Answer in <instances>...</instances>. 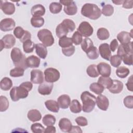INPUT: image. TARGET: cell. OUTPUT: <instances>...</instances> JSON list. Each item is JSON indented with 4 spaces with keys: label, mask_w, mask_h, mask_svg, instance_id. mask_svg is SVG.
<instances>
[{
    "label": "cell",
    "mask_w": 133,
    "mask_h": 133,
    "mask_svg": "<svg viewBox=\"0 0 133 133\" xmlns=\"http://www.w3.org/2000/svg\"><path fill=\"white\" fill-rule=\"evenodd\" d=\"M62 23L64 24L66 27L69 30V32H73L75 29V24L74 21L70 19H64Z\"/></svg>",
    "instance_id": "obj_47"
},
{
    "label": "cell",
    "mask_w": 133,
    "mask_h": 133,
    "mask_svg": "<svg viewBox=\"0 0 133 133\" xmlns=\"http://www.w3.org/2000/svg\"><path fill=\"white\" fill-rule=\"evenodd\" d=\"M70 132H82V130L81 129V128L78 126H72V129L70 131Z\"/></svg>",
    "instance_id": "obj_60"
},
{
    "label": "cell",
    "mask_w": 133,
    "mask_h": 133,
    "mask_svg": "<svg viewBox=\"0 0 133 133\" xmlns=\"http://www.w3.org/2000/svg\"><path fill=\"white\" fill-rule=\"evenodd\" d=\"M27 116L28 119L32 122L39 121L42 118L41 112L36 109H32L30 110L28 113Z\"/></svg>",
    "instance_id": "obj_24"
},
{
    "label": "cell",
    "mask_w": 133,
    "mask_h": 133,
    "mask_svg": "<svg viewBox=\"0 0 133 133\" xmlns=\"http://www.w3.org/2000/svg\"><path fill=\"white\" fill-rule=\"evenodd\" d=\"M75 47L72 45L69 47L62 48V52L64 55L67 57H70L72 56L75 52Z\"/></svg>",
    "instance_id": "obj_49"
},
{
    "label": "cell",
    "mask_w": 133,
    "mask_h": 133,
    "mask_svg": "<svg viewBox=\"0 0 133 133\" xmlns=\"http://www.w3.org/2000/svg\"><path fill=\"white\" fill-rule=\"evenodd\" d=\"M34 43L31 40L28 39L23 43V51L25 53H31L34 50L35 47Z\"/></svg>",
    "instance_id": "obj_38"
},
{
    "label": "cell",
    "mask_w": 133,
    "mask_h": 133,
    "mask_svg": "<svg viewBox=\"0 0 133 133\" xmlns=\"http://www.w3.org/2000/svg\"><path fill=\"white\" fill-rule=\"evenodd\" d=\"M73 1L72 0H61L59 1V3L62 5H63L64 6H67L69 4H70Z\"/></svg>",
    "instance_id": "obj_61"
},
{
    "label": "cell",
    "mask_w": 133,
    "mask_h": 133,
    "mask_svg": "<svg viewBox=\"0 0 133 133\" xmlns=\"http://www.w3.org/2000/svg\"><path fill=\"white\" fill-rule=\"evenodd\" d=\"M0 43H1V51H2L3 50V49L4 48H5V45L2 39L0 40Z\"/></svg>",
    "instance_id": "obj_63"
},
{
    "label": "cell",
    "mask_w": 133,
    "mask_h": 133,
    "mask_svg": "<svg viewBox=\"0 0 133 133\" xmlns=\"http://www.w3.org/2000/svg\"><path fill=\"white\" fill-rule=\"evenodd\" d=\"M56 121L55 117L51 114L45 115L42 119L43 123L46 126H53L55 124Z\"/></svg>",
    "instance_id": "obj_34"
},
{
    "label": "cell",
    "mask_w": 133,
    "mask_h": 133,
    "mask_svg": "<svg viewBox=\"0 0 133 133\" xmlns=\"http://www.w3.org/2000/svg\"><path fill=\"white\" fill-rule=\"evenodd\" d=\"M117 38L121 44H127L130 42L131 37L129 33L126 31H122L117 34Z\"/></svg>",
    "instance_id": "obj_23"
},
{
    "label": "cell",
    "mask_w": 133,
    "mask_h": 133,
    "mask_svg": "<svg viewBox=\"0 0 133 133\" xmlns=\"http://www.w3.org/2000/svg\"><path fill=\"white\" fill-rule=\"evenodd\" d=\"M97 67L99 74L102 76L108 77L111 75V68L109 64L102 62L99 63Z\"/></svg>",
    "instance_id": "obj_14"
},
{
    "label": "cell",
    "mask_w": 133,
    "mask_h": 133,
    "mask_svg": "<svg viewBox=\"0 0 133 133\" xmlns=\"http://www.w3.org/2000/svg\"><path fill=\"white\" fill-rule=\"evenodd\" d=\"M44 76L46 82L54 83L59 79L60 74L59 71L56 69L48 68L44 71Z\"/></svg>",
    "instance_id": "obj_6"
},
{
    "label": "cell",
    "mask_w": 133,
    "mask_h": 133,
    "mask_svg": "<svg viewBox=\"0 0 133 133\" xmlns=\"http://www.w3.org/2000/svg\"><path fill=\"white\" fill-rule=\"evenodd\" d=\"M53 86L54 85L52 83H49L45 81L40 84L38 88V91L42 95H50Z\"/></svg>",
    "instance_id": "obj_13"
},
{
    "label": "cell",
    "mask_w": 133,
    "mask_h": 133,
    "mask_svg": "<svg viewBox=\"0 0 133 133\" xmlns=\"http://www.w3.org/2000/svg\"><path fill=\"white\" fill-rule=\"evenodd\" d=\"M122 60L125 64L128 65H132V54L127 55L122 58Z\"/></svg>",
    "instance_id": "obj_53"
},
{
    "label": "cell",
    "mask_w": 133,
    "mask_h": 133,
    "mask_svg": "<svg viewBox=\"0 0 133 133\" xmlns=\"http://www.w3.org/2000/svg\"><path fill=\"white\" fill-rule=\"evenodd\" d=\"M98 83L101 85L104 88L109 89L112 85L113 80L109 76H100L98 80Z\"/></svg>",
    "instance_id": "obj_29"
},
{
    "label": "cell",
    "mask_w": 133,
    "mask_h": 133,
    "mask_svg": "<svg viewBox=\"0 0 133 133\" xmlns=\"http://www.w3.org/2000/svg\"><path fill=\"white\" fill-rule=\"evenodd\" d=\"M77 31L82 36L85 37H88L92 34L94 29L92 26L89 22L83 21L79 25L77 28Z\"/></svg>",
    "instance_id": "obj_7"
},
{
    "label": "cell",
    "mask_w": 133,
    "mask_h": 133,
    "mask_svg": "<svg viewBox=\"0 0 133 133\" xmlns=\"http://www.w3.org/2000/svg\"><path fill=\"white\" fill-rule=\"evenodd\" d=\"M59 127L60 130L64 132H70L72 125L71 121L66 118H61L59 122Z\"/></svg>",
    "instance_id": "obj_16"
},
{
    "label": "cell",
    "mask_w": 133,
    "mask_h": 133,
    "mask_svg": "<svg viewBox=\"0 0 133 133\" xmlns=\"http://www.w3.org/2000/svg\"><path fill=\"white\" fill-rule=\"evenodd\" d=\"M31 12L33 17H42L45 15V8L42 5H35L31 8Z\"/></svg>",
    "instance_id": "obj_20"
},
{
    "label": "cell",
    "mask_w": 133,
    "mask_h": 133,
    "mask_svg": "<svg viewBox=\"0 0 133 133\" xmlns=\"http://www.w3.org/2000/svg\"><path fill=\"white\" fill-rule=\"evenodd\" d=\"M56 132V127L53 126H47V127L45 129L44 132L45 133H47V132H51V133H55Z\"/></svg>",
    "instance_id": "obj_59"
},
{
    "label": "cell",
    "mask_w": 133,
    "mask_h": 133,
    "mask_svg": "<svg viewBox=\"0 0 133 133\" xmlns=\"http://www.w3.org/2000/svg\"><path fill=\"white\" fill-rule=\"evenodd\" d=\"M117 54L122 58L127 55L132 54V42L127 44H121L118 46Z\"/></svg>",
    "instance_id": "obj_8"
},
{
    "label": "cell",
    "mask_w": 133,
    "mask_h": 133,
    "mask_svg": "<svg viewBox=\"0 0 133 133\" xmlns=\"http://www.w3.org/2000/svg\"><path fill=\"white\" fill-rule=\"evenodd\" d=\"M24 69L20 67L16 66L15 68L11 69L10 71V76L13 77H18L22 76L24 75Z\"/></svg>",
    "instance_id": "obj_41"
},
{
    "label": "cell",
    "mask_w": 133,
    "mask_h": 133,
    "mask_svg": "<svg viewBox=\"0 0 133 133\" xmlns=\"http://www.w3.org/2000/svg\"><path fill=\"white\" fill-rule=\"evenodd\" d=\"M1 39L5 45V48L6 49L12 48L16 43V38L12 34H6Z\"/></svg>",
    "instance_id": "obj_19"
},
{
    "label": "cell",
    "mask_w": 133,
    "mask_h": 133,
    "mask_svg": "<svg viewBox=\"0 0 133 133\" xmlns=\"http://www.w3.org/2000/svg\"><path fill=\"white\" fill-rule=\"evenodd\" d=\"M73 42L71 38L68 37L66 36L59 38V45L62 48H65L72 45Z\"/></svg>",
    "instance_id": "obj_39"
},
{
    "label": "cell",
    "mask_w": 133,
    "mask_h": 133,
    "mask_svg": "<svg viewBox=\"0 0 133 133\" xmlns=\"http://www.w3.org/2000/svg\"><path fill=\"white\" fill-rule=\"evenodd\" d=\"M9 107V101L5 96H1L0 97V111L4 112L6 111Z\"/></svg>",
    "instance_id": "obj_45"
},
{
    "label": "cell",
    "mask_w": 133,
    "mask_h": 133,
    "mask_svg": "<svg viewBox=\"0 0 133 133\" xmlns=\"http://www.w3.org/2000/svg\"><path fill=\"white\" fill-rule=\"evenodd\" d=\"M29 91L24 87L19 85V86H14L10 91V97L13 101H17L20 99H24L28 97Z\"/></svg>",
    "instance_id": "obj_5"
},
{
    "label": "cell",
    "mask_w": 133,
    "mask_h": 133,
    "mask_svg": "<svg viewBox=\"0 0 133 133\" xmlns=\"http://www.w3.org/2000/svg\"><path fill=\"white\" fill-rule=\"evenodd\" d=\"M87 56L88 57L89 59L91 60H95L97 59L99 57V51L98 49L95 46H92L87 52H86Z\"/></svg>",
    "instance_id": "obj_42"
},
{
    "label": "cell",
    "mask_w": 133,
    "mask_h": 133,
    "mask_svg": "<svg viewBox=\"0 0 133 133\" xmlns=\"http://www.w3.org/2000/svg\"><path fill=\"white\" fill-rule=\"evenodd\" d=\"M69 32V31L68 28L62 22L58 24L56 29V35L59 38L65 36Z\"/></svg>",
    "instance_id": "obj_26"
},
{
    "label": "cell",
    "mask_w": 133,
    "mask_h": 133,
    "mask_svg": "<svg viewBox=\"0 0 133 133\" xmlns=\"http://www.w3.org/2000/svg\"><path fill=\"white\" fill-rule=\"evenodd\" d=\"M44 19L42 17H32L31 19V25L34 28H40L44 24Z\"/></svg>",
    "instance_id": "obj_36"
},
{
    "label": "cell",
    "mask_w": 133,
    "mask_h": 133,
    "mask_svg": "<svg viewBox=\"0 0 133 133\" xmlns=\"http://www.w3.org/2000/svg\"><path fill=\"white\" fill-rule=\"evenodd\" d=\"M96 104L100 110L107 111L109 105V101L107 97L100 94L96 98Z\"/></svg>",
    "instance_id": "obj_15"
},
{
    "label": "cell",
    "mask_w": 133,
    "mask_h": 133,
    "mask_svg": "<svg viewBox=\"0 0 133 133\" xmlns=\"http://www.w3.org/2000/svg\"><path fill=\"white\" fill-rule=\"evenodd\" d=\"M99 52L103 59L110 60L111 57V51L108 44L103 43L101 44L99 47Z\"/></svg>",
    "instance_id": "obj_11"
},
{
    "label": "cell",
    "mask_w": 133,
    "mask_h": 133,
    "mask_svg": "<svg viewBox=\"0 0 133 133\" xmlns=\"http://www.w3.org/2000/svg\"><path fill=\"white\" fill-rule=\"evenodd\" d=\"M10 57L14 64L16 66L22 68L24 70L28 68L26 62V58L19 48L17 47L12 48L11 51Z\"/></svg>",
    "instance_id": "obj_3"
},
{
    "label": "cell",
    "mask_w": 133,
    "mask_h": 133,
    "mask_svg": "<svg viewBox=\"0 0 133 133\" xmlns=\"http://www.w3.org/2000/svg\"><path fill=\"white\" fill-rule=\"evenodd\" d=\"M133 1H124L122 5L123 7L126 9H131L132 8L133 6Z\"/></svg>",
    "instance_id": "obj_55"
},
{
    "label": "cell",
    "mask_w": 133,
    "mask_h": 133,
    "mask_svg": "<svg viewBox=\"0 0 133 133\" xmlns=\"http://www.w3.org/2000/svg\"><path fill=\"white\" fill-rule=\"evenodd\" d=\"M35 52L36 54L42 59H45L47 55V49L43 44H36L35 45Z\"/></svg>",
    "instance_id": "obj_22"
},
{
    "label": "cell",
    "mask_w": 133,
    "mask_h": 133,
    "mask_svg": "<svg viewBox=\"0 0 133 133\" xmlns=\"http://www.w3.org/2000/svg\"><path fill=\"white\" fill-rule=\"evenodd\" d=\"M31 129L34 133H42L44 132L45 128L40 123H34L31 125Z\"/></svg>",
    "instance_id": "obj_48"
},
{
    "label": "cell",
    "mask_w": 133,
    "mask_h": 133,
    "mask_svg": "<svg viewBox=\"0 0 133 133\" xmlns=\"http://www.w3.org/2000/svg\"><path fill=\"white\" fill-rule=\"evenodd\" d=\"M123 2H124V1H112V2L113 3H114L115 5H121V4H122Z\"/></svg>",
    "instance_id": "obj_62"
},
{
    "label": "cell",
    "mask_w": 133,
    "mask_h": 133,
    "mask_svg": "<svg viewBox=\"0 0 133 133\" xmlns=\"http://www.w3.org/2000/svg\"><path fill=\"white\" fill-rule=\"evenodd\" d=\"M81 14L90 19L96 20L101 17V11L97 5L86 3L82 7Z\"/></svg>",
    "instance_id": "obj_1"
},
{
    "label": "cell",
    "mask_w": 133,
    "mask_h": 133,
    "mask_svg": "<svg viewBox=\"0 0 133 133\" xmlns=\"http://www.w3.org/2000/svg\"><path fill=\"white\" fill-rule=\"evenodd\" d=\"M97 35L98 38L100 40L107 39L110 36V33L109 31L104 28H99L97 32Z\"/></svg>",
    "instance_id": "obj_32"
},
{
    "label": "cell",
    "mask_w": 133,
    "mask_h": 133,
    "mask_svg": "<svg viewBox=\"0 0 133 133\" xmlns=\"http://www.w3.org/2000/svg\"><path fill=\"white\" fill-rule=\"evenodd\" d=\"M31 82L35 84H41L44 81V75L42 71L37 69L32 70L31 72Z\"/></svg>",
    "instance_id": "obj_10"
},
{
    "label": "cell",
    "mask_w": 133,
    "mask_h": 133,
    "mask_svg": "<svg viewBox=\"0 0 133 133\" xmlns=\"http://www.w3.org/2000/svg\"><path fill=\"white\" fill-rule=\"evenodd\" d=\"M57 102L60 108L65 109L70 106L71 103V99L69 95H62L58 98Z\"/></svg>",
    "instance_id": "obj_17"
},
{
    "label": "cell",
    "mask_w": 133,
    "mask_h": 133,
    "mask_svg": "<svg viewBox=\"0 0 133 133\" xmlns=\"http://www.w3.org/2000/svg\"><path fill=\"white\" fill-rule=\"evenodd\" d=\"M1 9L4 13L7 15H12L15 11V6L13 3L8 1H1Z\"/></svg>",
    "instance_id": "obj_12"
},
{
    "label": "cell",
    "mask_w": 133,
    "mask_h": 133,
    "mask_svg": "<svg viewBox=\"0 0 133 133\" xmlns=\"http://www.w3.org/2000/svg\"><path fill=\"white\" fill-rule=\"evenodd\" d=\"M25 33V30L21 26H17L14 30V34L16 37L19 39H21Z\"/></svg>",
    "instance_id": "obj_50"
},
{
    "label": "cell",
    "mask_w": 133,
    "mask_h": 133,
    "mask_svg": "<svg viewBox=\"0 0 133 133\" xmlns=\"http://www.w3.org/2000/svg\"><path fill=\"white\" fill-rule=\"evenodd\" d=\"M31 33L28 31H25V33L23 37L21 39H20V41L22 43H24V42H25L28 39H31Z\"/></svg>",
    "instance_id": "obj_56"
},
{
    "label": "cell",
    "mask_w": 133,
    "mask_h": 133,
    "mask_svg": "<svg viewBox=\"0 0 133 133\" xmlns=\"http://www.w3.org/2000/svg\"><path fill=\"white\" fill-rule=\"evenodd\" d=\"M64 12L69 16L75 15L77 12V7L75 3L72 1L70 4L67 6H65L63 8Z\"/></svg>",
    "instance_id": "obj_27"
},
{
    "label": "cell",
    "mask_w": 133,
    "mask_h": 133,
    "mask_svg": "<svg viewBox=\"0 0 133 133\" xmlns=\"http://www.w3.org/2000/svg\"><path fill=\"white\" fill-rule=\"evenodd\" d=\"M20 86L24 87L26 89H27L29 91L31 90L33 87V85L32 82H24L22 83L20 85Z\"/></svg>",
    "instance_id": "obj_57"
},
{
    "label": "cell",
    "mask_w": 133,
    "mask_h": 133,
    "mask_svg": "<svg viewBox=\"0 0 133 133\" xmlns=\"http://www.w3.org/2000/svg\"><path fill=\"white\" fill-rule=\"evenodd\" d=\"M75 122L78 126H86L88 125L87 119L83 116H79L76 118Z\"/></svg>",
    "instance_id": "obj_52"
},
{
    "label": "cell",
    "mask_w": 133,
    "mask_h": 133,
    "mask_svg": "<svg viewBox=\"0 0 133 133\" xmlns=\"http://www.w3.org/2000/svg\"><path fill=\"white\" fill-rule=\"evenodd\" d=\"M92 46H94L93 42L89 38L86 37L83 39L81 43V48L84 52L86 53Z\"/></svg>",
    "instance_id": "obj_35"
},
{
    "label": "cell",
    "mask_w": 133,
    "mask_h": 133,
    "mask_svg": "<svg viewBox=\"0 0 133 133\" xmlns=\"http://www.w3.org/2000/svg\"><path fill=\"white\" fill-rule=\"evenodd\" d=\"M16 23L12 18H5L0 22V29L4 32L11 31L15 27Z\"/></svg>",
    "instance_id": "obj_9"
},
{
    "label": "cell",
    "mask_w": 133,
    "mask_h": 133,
    "mask_svg": "<svg viewBox=\"0 0 133 133\" xmlns=\"http://www.w3.org/2000/svg\"><path fill=\"white\" fill-rule=\"evenodd\" d=\"M40 59L34 55H31L26 58V62L28 67L31 68H38L40 64Z\"/></svg>",
    "instance_id": "obj_21"
},
{
    "label": "cell",
    "mask_w": 133,
    "mask_h": 133,
    "mask_svg": "<svg viewBox=\"0 0 133 133\" xmlns=\"http://www.w3.org/2000/svg\"><path fill=\"white\" fill-rule=\"evenodd\" d=\"M114 12V7L110 4H107L103 6L101 14L105 16H111Z\"/></svg>",
    "instance_id": "obj_43"
},
{
    "label": "cell",
    "mask_w": 133,
    "mask_h": 133,
    "mask_svg": "<svg viewBox=\"0 0 133 133\" xmlns=\"http://www.w3.org/2000/svg\"><path fill=\"white\" fill-rule=\"evenodd\" d=\"M12 86V81L7 77H5L0 82V87L1 89L7 91L9 90Z\"/></svg>",
    "instance_id": "obj_28"
},
{
    "label": "cell",
    "mask_w": 133,
    "mask_h": 133,
    "mask_svg": "<svg viewBox=\"0 0 133 133\" xmlns=\"http://www.w3.org/2000/svg\"><path fill=\"white\" fill-rule=\"evenodd\" d=\"M130 71L129 69L124 66H118L116 70V75L122 78H124L126 77L129 74Z\"/></svg>",
    "instance_id": "obj_31"
},
{
    "label": "cell",
    "mask_w": 133,
    "mask_h": 133,
    "mask_svg": "<svg viewBox=\"0 0 133 133\" xmlns=\"http://www.w3.org/2000/svg\"><path fill=\"white\" fill-rule=\"evenodd\" d=\"M122 58L118 55H113L111 57L110 61L111 64L115 68L118 67L122 63Z\"/></svg>",
    "instance_id": "obj_44"
},
{
    "label": "cell",
    "mask_w": 133,
    "mask_h": 133,
    "mask_svg": "<svg viewBox=\"0 0 133 133\" xmlns=\"http://www.w3.org/2000/svg\"><path fill=\"white\" fill-rule=\"evenodd\" d=\"M132 76H130V77L128 78V80L126 84V85L127 86V89L130 91H132Z\"/></svg>",
    "instance_id": "obj_58"
},
{
    "label": "cell",
    "mask_w": 133,
    "mask_h": 133,
    "mask_svg": "<svg viewBox=\"0 0 133 133\" xmlns=\"http://www.w3.org/2000/svg\"><path fill=\"white\" fill-rule=\"evenodd\" d=\"M118 46H119L118 43V42L116 40V39H114L111 41V42L109 45V47H110V49L111 51L112 52H114L115 51V50L118 47Z\"/></svg>",
    "instance_id": "obj_54"
},
{
    "label": "cell",
    "mask_w": 133,
    "mask_h": 133,
    "mask_svg": "<svg viewBox=\"0 0 133 133\" xmlns=\"http://www.w3.org/2000/svg\"><path fill=\"white\" fill-rule=\"evenodd\" d=\"M70 110L73 113H78L81 112L82 107L77 100L73 99L70 104Z\"/></svg>",
    "instance_id": "obj_30"
},
{
    "label": "cell",
    "mask_w": 133,
    "mask_h": 133,
    "mask_svg": "<svg viewBox=\"0 0 133 133\" xmlns=\"http://www.w3.org/2000/svg\"><path fill=\"white\" fill-rule=\"evenodd\" d=\"M45 105L46 108L51 112L57 113L59 110V105L58 102L55 100H47L45 102Z\"/></svg>",
    "instance_id": "obj_25"
},
{
    "label": "cell",
    "mask_w": 133,
    "mask_h": 133,
    "mask_svg": "<svg viewBox=\"0 0 133 133\" xmlns=\"http://www.w3.org/2000/svg\"><path fill=\"white\" fill-rule=\"evenodd\" d=\"M124 105L128 109L133 108V97L132 96H128L126 97L123 101Z\"/></svg>",
    "instance_id": "obj_51"
},
{
    "label": "cell",
    "mask_w": 133,
    "mask_h": 133,
    "mask_svg": "<svg viewBox=\"0 0 133 133\" xmlns=\"http://www.w3.org/2000/svg\"><path fill=\"white\" fill-rule=\"evenodd\" d=\"M86 72L87 75L91 77H97L99 75L97 65L95 64L89 65L87 68Z\"/></svg>",
    "instance_id": "obj_37"
},
{
    "label": "cell",
    "mask_w": 133,
    "mask_h": 133,
    "mask_svg": "<svg viewBox=\"0 0 133 133\" xmlns=\"http://www.w3.org/2000/svg\"><path fill=\"white\" fill-rule=\"evenodd\" d=\"M50 12L54 14L59 13L62 8V5L60 3L52 2L51 3L49 7Z\"/></svg>",
    "instance_id": "obj_40"
},
{
    "label": "cell",
    "mask_w": 133,
    "mask_h": 133,
    "mask_svg": "<svg viewBox=\"0 0 133 133\" xmlns=\"http://www.w3.org/2000/svg\"><path fill=\"white\" fill-rule=\"evenodd\" d=\"M37 35L39 40L46 47L52 46L55 42V39L51 32L48 29L40 30L38 32Z\"/></svg>",
    "instance_id": "obj_4"
},
{
    "label": "cell",
    "mask_w": 133,
    "mask_h": 133,
    "mask_svg": "<svg viewBox=\"0 0 133 133\" xmlns=\"http://www.w3.org/2000/svg\"><path fill=\"white\" fill-rule=\"evenodd\" d=\"M81 99L83 103L82 110L86 113L91 112L96 103V97L87 91H85L81 95Z\"/></svg>",
    "instance_id": "obj_2"
},
{
    "label": "cell",
    "mask_w": 133,
    "mask_h": 133,
    "mask_svg": "<svg viewBox=\"0 0 133 133\" xmlns=\"http://www.w3.org/2000/svg\"><path fill=\"white\" fill-rule=\"evenodd\" d=\"M89 89L96 94L100 95L104 91V88L98 83H92L90 85Z\"/></svg>",
    "instance_id": "obj_33"
},
{
    "label": "cell",
    "mask_w": 133,
    "mask_h": 133,
    "mask_svg": "<svg viewBox=\"0 0 133 133\" xmlns=\"http://www.w3.org/2000/svg\"><path fill=\"white\" fill-rule=\"evenodd\" d=\"M123 83L120 81L114 79L111 86L108 89L110 92L112 94L120 93L123 89Z\"/></svg>",
    "instance_id": "obj_18"
},
{
    "label": "cell",
    "mask_w": 133,
    "mask_h": 133,
    "mask_svg": "<svg viewBox=\"0 0 133 133\" xmlns=\"http://www.w3.org/2000/svg\"><path fill=\"white\" fill-rule=\"evenodd\" d=\"M82 35L77 31H75L72 36V41L73 43H74L76 45H79L82 43L83 41V37Z\"/></svg>",
    "instance_id": "obj_46"
}]
</instances>
